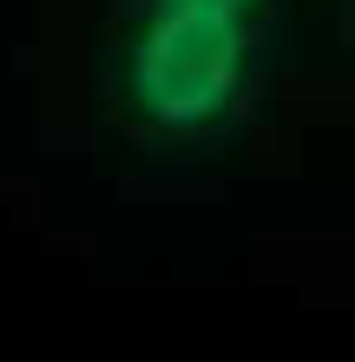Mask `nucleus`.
<instances>
[{
	"label": "nucleus",
	"instance_id": "obj_1",
	"mask_svg": "<svg viewBox=\"0 0 355 362\" xmlns=\"http://www.w3.org/2000/svg\"><path fill=\"white\" fill-rule=\"evenodd\" d=\"M283 0H119L106 99L138 145H217L257 105Z\"/></svg>",
	"mask_w": 355,
	"mask_h": 362
}]
</instances>
